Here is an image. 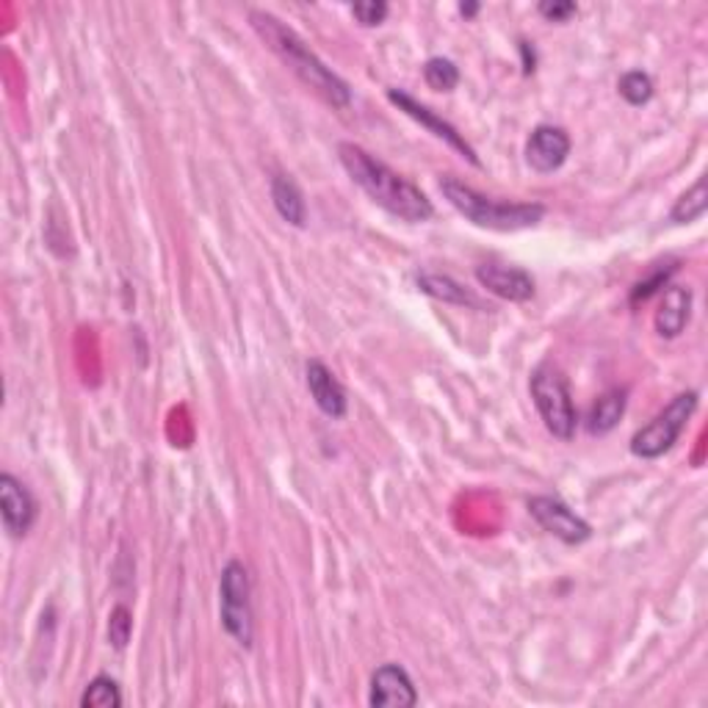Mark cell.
<instances>
[{
    "label": "cell",
    "instance_id": "6da1fadb",
    "mask_svg": "<svg viewBox=\"0 0 708 708\" xmlns=\"http://www.w3.org/2000/svg\"><path fill=\"white\" fill-rule=\"evenodd\" d=\"M338 158H341L349 178L388 213L412 225L432 219L435 208L429 202V197L416 183H410L399 172H393L388 163L373 158L368 150L343 141V144H338Z\"/></svg>",
    "mask_w": 708,
    "mask_h": 708
},
{
    "label": "cell",
    "instance_id": "7a4b0ae2",
    "mask_svg": "<svg viewBox=\"0 0 708 708\" xmlns=\"http://www.w3.org/2000/svg\"><path fill=\"white\" fill-rule=\"evenodd\" d=\"M249 22H252L255 33L269 44L271 53L280 56L282 64H286L299 81L308 83L310 89H316L321 98L330 100L338 109H347V106L352 103V89L347 87V81H341V78L310 50V44L305 42L293 28H288L286 22L277 20L275 14L260 9L249 11Z\"/></svg>",
    "mask_w": 708,
    "mask_h": 708
},
{
    "label": "cell",
    "instance_id": "3957f363",
    "mask_svg": "<svg viewBox=\"0 0 708 708\" xmlns=\"http://www.w3.org/2000/svg\"><path fill=\"white\" fill-rule=\"evenodd\" d=\"M440 191L451 202L455 211H460L476 228L496 230V233H515V230H529L542 222L546 208L540 202H507L492 200V197L479 195L471 186L460 183L455 178L440 180Z\"/></svg>",
    "mask_w": 708,
    "mask_h": 708
},
{
    "label": "cell",
    "instance_id": "277c9868",
    "mask_svg": "<svg viewBox=\"0 0 708 708\" xmlns=\"http://www.w3.org/2000/svg\"><path fill=\"white\" fill-rule=\"evenodd\" d=\"M531 399L548 432L559 440H574L579 416H576L574 399H570L568 377L551 362H542L531 373Z\"/></svg>",
    "mask_w": 708,
    "mask_h": 708
},
{
    "label": "cell",
    "instance_id": "5b68a950",
    "mask_svg": "<svg viewBox=\"0 0 708 708\" xmlns=\"http://www.w3.org/2000/svg\"><path fill=\"white\" fill-rule=\"evenodd\" d=\"M698 410V393L687 390V393L676 396L648 427L639 429L631 438V451L642 460H656V457L667 455L672 446L678 443L681 432L687 429L689 418Z\"/></svg>",
    "mask_w": 708,
    "mask_h": 708
},
{
    "label": "cell",
    "instance_id": "8992f818",
    "mask_svg": "<svg viewBox=\"0 0 708 708\" xmlns=\"http://www.w3.org/2000/svg\"><path fill=\"white\" fill-rule=\"evenodd\" d=\"M249 574L241 562H228L219 581V595H222V626L241 648H252L255 626H252V604H249Z\"/></svg>",
    "mask_w": 708,
    "mask_h": 708
},
{
    "label": "cell",
    "instance_id": "52a82bcc",
    "mask_svg": "<svg viewBox=\"0 0 708 708\" xmlns=\"http://www.w3.org/2000/svg\"><path fill=\"white\" fill-rule=\"evenodd\" d=\"M529 512L548 535H554L557 540L568 542V546H581L592 537L590 523L585 518L574 512L565 501L551 496H535L529 498Z\"/></svg>",
    "mask_w": 708,
    "mask_h": 708
},
{
    "label": "cell",
    "instance_id": "ba28073f",
    "mask_svg": "<svg viewBox=\"0 0 708 708\" xmlns=\"http://www.w3.org/2000/svg\"><path fill=\"white\" fill-rule=\"evenodd\" d=\"M388 100H390V103H393V106H399V111H405L407 117H412V119H416V122H421L423 128L432 130V133L438 136V139H443L446 144L455 147V150L460 152L462 158H468V161H471L473 167H479V158H476L473 147L468 144L466 139H462V133L455 128V124L446 122L443 117H438L432 109H427V106H423V103H418L416 98H410V94L401 92V89H388Z\"/></svg>",
    "mask_w": 708,
    "mask_h": 708
},
{
    "label": "cell",
    "instance_id": "9c48e42d",
    "mask_svg": "<svg viewBox=\"0 0 708 708\" xmlns=\"http://www.w3.org/2000/svg\"><path fill=\"white\" fill-rule=\"evenodd\" d=\"M0 515L11 537H26L37 520V501L17 476L0 473Z\"/></svg>",
    "mask_w": 708,
    "mask_h": 708
},
{
    "label": "cell",
    "instance_id": "30bf717a",
    "mask_svg": "<svg viewBox=\"0 0 708 708\" xmlns=\"http://www.w3.org/2000/svg\"><path fill=\"white\" fill-rule=\"evenodd\" d=\"M570 156V136L568 130L554 128V124H540L531 130L529 141H526V161L535 172L551 174L568 161Z\"/></svg>",
    "mask_w": 708,
    "mask_h": 708
},
{
    "label": "cell",
    "instance_id": "8fae6325",
    "mask_svg": "<svg viewBox=\"0 0 708 708\" xmlns=\"http://www.w3.org/2000/svg\"><path fill=\"white\" fill-rule=\"evenodd\" d=\"M368 704L373 708H412L418 704V692L405 667L382 665L371 676V695Z\"/></svg>",
    "mask_w": 708,
    "mask_h": 708
},
{
    "label": "cell",
    "instance_id": "7c38bea8",
    "mask_svg": "<svg viewBox=\"0 0 708 708\" xmlns=\"http://www.w3.org/2000/svg\"><path fill=\"white\" fill-rule=\"evenodd\" d=\"M476 280L481 288L507 302H529L535 297V280L523 269H512V266L485 263L476 269Z\"/></svg>",
    "mask_w": 708,
    "mask_h": 708
},
{
    "label": "cell",
    "instance_id": "4fadbf2b",
    "mask_svg": "<svg viewBox=\"0 0 708 708\" xmlns=\"http://www.w3.org/2000/svg\"><path fill=\"white\" fill-rule=\"evenodd\" d=\"M308 390L313 396L316 407L325 412L327 418H343L349 410V399L343 385L338 382L336 373L325 366L321 360L308 362Z\"/></svg>",
    "mask_w": 708,
    "mask_h": 708
},
{
    "label": "cell",
    "instance_id": "5bb4252c",
    "mask_svg": "<svg viewBox=\"0 0 708 708\" xmlns=\"http://www.w3.org/2000/svg\"><path fill=\"white\" fill-rule=\"evenodd\" d=\"M692 313V291L684 286H670L661 297L659 313H656V330L661 338H678L689 325Z\"/></svg>",
    "mask_w": 708,
    "mask_h": 708
},
{
    "label": "cell",
    "instance_id": "9a60e30c",
    "mask_svg": "<svg viewBox=\"0 0 708 708\" xmlns=\"http://www.w3.org/2000/svg\"><path fill=\"white\" fill-rule=\"evenodd\" d=\"M271 202H275L277 213L288 225L305 228V222H308V206H305L302 191H299V186L291 178H286V174H275L271 178Z\"/></svg>",
    "mask_w": 708,
    "mask_h": 708
},
{
    "label": "cell",
    "instance_id": "2e32d148",
    "mask_svg": "<svg viewBox=\"0 0 708 708\" xmlns=\"http://www.w3.org/2000/svg\"><path fill=\"white\" fill-rule=\"evenodd\" d=\"M418 286H421L423 293L440 299V302L460 305V308H481V302L471 291H466L460 282L446 275H421L418 277Z\"/></svg>",
    "mask_w": 708,
    "mask_h": 708
},
{
    "label": "cell",
    "instance_id": "e0dca14e",
    "mask_svg": "<svg viewBox=\"0 0 708 708\" xmlns=\"http://www.w3.org/2000/svg\"><path fill=\"white\" fill-rule=\"evenodd\" d=\"M626 412V390H606L598 401L592 405L590 412V432L592 435H606L617 427V421Z\"/></svg>",
    "mask_w": 708,
    "mask_h": 708
},
{
    "label": "cell",
    "instance_id": "ac0fdd59",
    "mask_svg": "<svg viewBox=\"0 0 708 708\" xmlns=\"http://www.w3.org/2000/svg\"><path fill=\"white\" fill-rule=\"evenodd\" d=\"M706 208H708V189H706V178H700L698 183L687 191V195L678 197L676 206H672L670 211V219L676 225L698 222V219L706 213Z\"/></svg>",
    "mask_w": 708,
    "mask_h": 708
},
{
    "label": "cell",
    "instance_id": "d6986e66",
    "mask_svg": "<svg viewBox=\"0 0 708 708\" xmlns=\"http://www.w3.org/2000/svg\"><path fill=\"white\" fill-rule=\"evenodd\" d=\"M423 81H427L429 89L435 92H451V89L460 83V70L451 59H443V56H435V59L427 61L423 67Z\"/></svg>",
    "mask_w": 708,
    "mask_h": 708
},
{
    "label": "cell",
    "instance_id": "ffe728a7",
    "mask_svg": "<svg viewBox=\"0 0 708 708\" xmlns=\"http://www.w3.org/2000/svg\"><path fill=\"white\" fill-rule=\"evenodd\" d=\"M83 708H117L122 706V695H119L117 681H111L109 676H98L87 687V692L81 695Z\"/></svg>",
    "mask_w": 708,
    "mask_h": 708
},
{
    "label": "cell",
    "instance_id": "44dd1931",
    "mask_svg": "<svg viewBox=\"0 0 708 708\" xmlns=\"http://www.w3.org/2000/svg\"><path fill=\"white\" fill-rule=\"evenodd\" d=\"M620 94L626 103L631 106H645L650 98H654V81H650L648 72H626L620 78Z\"/></svg>",
    "mask_w": 708,
    "mask_h": 708
},
{
    "label": "cell",
    "instance_id": "7402d4cb",
    "mask_svg": "<svg viewBox=\"0 0 708 708\" xmlns=\"http://www.w3.org/2000/svg\"><path fill=\"white\" fill-rule=\"evenodd\" d=\"M130 631H133V615L128 606H114L109 615V639L117 650H122L130 642Z\"/></svg>",
    "mask_w": 708,
    "mask_h": 708
},
{
    "label": "cell",
    "instance_id": "603a6c76",
    "mask_svg": "<svg viewBox=\"0 0 708 708\" xmlns=\"http://www.w3.org/2000/svg\"><path fill=\"white\" fill-rule=\"evenodd\" d=\"M352 14H355V20L360 22V26L373 28V26H379L385 17H388V3H382V0H366V3H355Z\"/></svg>",
    "mask_w": 708,
    "mask_h": 708
},
{
    "label": "cell",
    "instance_id": "cb8c5ba5",
    "mask_svg": "<svg viewBox=\"0 0 708 708\" xmlns=\"http://www.w3.org/2000/svg\"><path fill=\"white\" fill-rule=\"evenodd\" d=\"M537 11H540L548 22H568L579 9H576V3H570V0H546V3L537 6Z\"/></svg>",
    "mask_w": 708,
    "mask_h": 708
},
{
    "label": "cell",
    "instance_id": "d4e9b609",
    "mask_svg": "<svg viewBox=\"0 0 708 708\" xmlns=\"http://www.w3.org/2000/svg\"><path fill=\"white\" fill-rule=\"evenodd\" d=\"M672 271H676V266H672V269H667V271H659V275L650 277L648 282H639V286L634 288V293H631V302L637 305V302H645V299L654 297V293L659 291V288L667 286V280H670Z\"/></svg>",
    "mask_w": 708,
    "mask_h": 708
},
{
    "label": "cell",
    "instance_id": "484cf974",
    "mask_svg": "<svg viewBox=\"0 0 708 708\" xmlns=\"http://www.w3.org/2000/svg\"><path fill=\"white\" fill-rule=\"evenodd\" d=\"M476 11H479V6H476V3H462V6H460V14H462V17H473Z\"/></svg>",
    "mask_w": 708,
    "mask_h": 708
}]
</instances>
